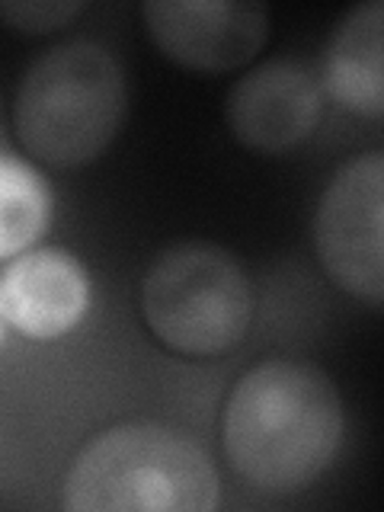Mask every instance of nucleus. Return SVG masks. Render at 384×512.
I'll list each match as a JSON object with an SVG mask.
<instances>
[{
    "label": "nucleus",
    "instance_id": "1",
    "mask_svg": "<svg viewBox=\"0 0 384 512\" xmlns=\"http://www.w3.org/2000/svg\"><path fill=\"white\" fill-rule=\"evenodd\" d=\"M224 455L266 493H295L330 468L343 439L336 384L317 365L272 359L234 384L224 407Z\"/></svg>",
    "mask_w": 384,
    "mask_h": 512
},
{
    "label": "nucleus",
    "instance_id": "2",
    "mask_svg": "<svg viewBox=\"0 0 384 512\" xmlns=\"http://www.w3.org/2000/svg\"><path fill=\"white\" fill-rule=\"evenodd\" d=\"M221 480L199 442L167 426H112L77 452L61 503L71 512H208Z\"/></svg>",
    "mask_w": 384,
    "mask_h": 512
},
{
    "label": "nucleus",
    "instance_id": "3",
    "mask_svg": "<svg viewBox=\"0 0 384 512\" xmlns=\"http://www.w3.org/2000/svg\"><path fill=\"white\" fill-rule=\"evenodd\" d=\"M122 116V68L96 42L52 48L29 64L16 87V135L55 167H80L100 157L116 138Z\"/></svg>",
    "mask_w": 384,
    "mask_h": 512
},
{
    "label": "nucleus",
    "instance_id": "4",
    "mask_svg": "<svg viewBox=\"0 0 384 512\" xmlns=\"http://www.w3.org/2000/svg\"><path fill=\"white\" fill-rule=\"evenodd\" d=\"M144 320L183 356H221L250 327L253 292L234 253L202 240L173 244L151 263L141 288Z\"/></svg>",
    "mask_w": 384,
    "mask_h": 512
},
{
    "label": "nucleus",
    "instance_id": "5",
    "mask_svg": "<svg viewBox=\"0 0 384 512\" xmlns=\"http://www.w3.org/2000/svg\"><path fill=\"white\" fill-rule=\"evenodd\" d=\"M381 208L384 157L365 154L333 176L314 215V244L327 276L349 295L381 304Z\"/></svg>",
    "mask_w": 384,
    "mask_h": 512
},
{
    "label": "nucleus",
    "instance_id": "6",
    "mask_svg": "<svg viewBox=\"0 0 384 512\" xmlns=\"http://www.w3.org/2000/svg\"><path fill=\"white\" fill-rule=\"evenodd\" d=\"M154 45L192 71H234L269 39V10L240 0H148L141 7Z\"/></svg>",
    "mask_w": 384,
    "mask_h": 512
},
{
    "label": "nucleus",
    "instance_id": "7",
    "mask_svg": "<svg viewBox=\"0 0 384 512\" xmlns=\"http://www.w3.org/2000/svg\"><path fill=\"white\" fill-rule=\"evenodd\" d=\"M320 93L308 71L292 61H269L244 74L228 93V125L256 154L292 151L314 132Z\"/></svg>",
    "mask_w": 384,
    "mask_h": 512
},
{
    "label": "nucleus",
    "instance_id": "8",
    "mask_svg": "<svg viewBox=\"0 0 384 512\" xmlns=\"http://www.w3.org/2000/svg\"><path fill=\"white\" fill-rule=\"evenodd\" d=\"M87 269L68 250L20 256L0 279V314L32 340L68 333L87 311Z\"/></svg>",
    "mask_w": 384,
    "mask_h": 512
},
{
    "label": "nucleus",
    "instance_id": "9",
    "mask_svg": "<svg viewBox=\"0 0 384 512\" xmlns=\"http://www.w3.org/2000/svg\"><path fill=\"white\" fill-rule=\"evenodd\" d=\"M384 7L381 0L349 10L336 29L327 55V84L346 109L368 119H381L384 112Z\"/></svg>",
    "mask_w": 384,
    "mask_h": 512
},
{
    "label": "nucleus",
    "instance_id": "10",
    "mask_svg": "<svg viewBox=\"0 0 384 512\" xmlns=\"http://www.w3.org/2000/svg\"><path fill=\"white\" fill-rule=\"evenodd\" d=\"M48 192L36 170L0 157V256L26 250L45 231Z\"/></svg>",
    "mask_w": 384,
    "mask_h": 512
},
{
    "label": "nucleus",
    "instance_id": "11",
    "mask_svg": "<svg viewBox=\"0 0 384 512\" xmlns=\"http://www.w3.org/2000/svg\"><path fill=\"white\" fill-rule=\"evenodd\" d=\"M80 10L84 4H74V0H13V4H0V23L39 36V32H52L71 23Z\"/></svg>",
    "mask_w": 384,
    "mask_h": 512
}]
</instances>
